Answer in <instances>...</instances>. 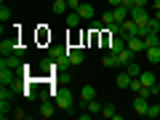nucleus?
<instances>
[{"instance_id": "1", "label": "nucleus", "mask_w": 160, "mask_h": 120, "mask_svg": "<svg viewBox=\"0 0 160 120\" xmlns=\"http://www.w3.org/2000/svg\"><path fill=\"white\" fill-rule=\"evenodd\" d=\"M72 104H75V96H72V91H67V88H59V91H56V107L72 115Z\"/></svg>"}, {"instance_id": "2", "label": "nucleus", "mask_w": 160, "mask_h": 120, "mask_svg": "<svg viewBox=\"0 0 160 120\" xmlns=\"http://www.w3.org/2000/svg\"><path fill=\"white\" fill-rule=\"evenodd\" d=\"M131 19L139 24V27H147L152 16H149V11H147L144 6H131Z\"/></svg>"}, {"instance_id": "3", "label": "nucleus", "mask_w": 160, "mask_h": 120, "mask_svg": "<svg viewBox=\"0 0 160 120\" xmlns=\"http://www.w3.org/2000/svg\"><path fill=\"white\" fill-rule=\"evenodd\" d=\"M16 80H19L16 69H11V67H0V86H13Z\"/></svg>"}, {"instance_id": "4", "label": "nucleus", "mask_w": 160, "mask_h": 120, "mask_svg": "<svg viewBox=\"0 0 160 120\" xmlns=\"http://www.w3.org/2000/svg\"><path fill=\"white\" fill-rule=\"evenodd\" d=\"M67 59H69V64H83L86 62V51L83 48H78V46H69V51H67Z\"/></svg>"}, {"instance_id": "5", "label": "nucleus", "mask_w": 160, "mask_h": 120, "mask_svg": "<svg viewBox=\"0 0 160 120\" xmlns=\"http://www.w3.org/2000/svg\"><path fill=\"white\" fill-rule=\"evenodd\" d=\"M0 67H11V69H22V56L19 53H11V56H3L0 59Z\"/></svg>"}, {"instance_id": "6", "label": "nucleus", "mask_w": 160, "mask_h": 120, "mask_svg": "<svg viewBox=\"0 0 160 120\" xmlns=\"http://www.w3.org/2000/svg\"><path fill=\"white\" fill-rule=\"evenodd\" d=\"M147 109H149L147 96H139L136 93V99H133V115H147Z\"/></svg>"}, {"instance_id": "7", "label": "nucleus", "mask_w": 160, "mask_h": 120, "mask_svg": "<svg viewBox=\"0 0 160 120\" xmlns=\"http://www.w3.org/2000/svg\"><path fill=\"white\" fill-rule=\"evenodd\" d=\"M128 40L123 38V35H115V38H109V53H120L123 48H126Z\"/></svg>"}, {"instance_id": "8", "label": "nucleus", "mask_w": 160, "mask_h": 120, "mask_svg": "<svg viewBox=\"0 0 160 120\" xmlns=\"http://www.w3.org/2000/svg\"><path fill=\"white\" fill-rule=\"evenodd\" d=\"M112 16H115V22H118V24H123L128 16H131V8H128V6H115L112 8Z\"/></svg>"}, {"instance_id": "9", "label": "nucleus", "mask_w": 160, "mask_h": 120, "mask_svg": "<svg viewBox=\"0 0 160 120\" xmlns=\"http://www.w3.org/2000/svg\"><path fill=\"white\" fill-rule=\"evenodd\" d=\"M115 56H118V67H126L128 62H133V56H136V53H133L131 48L126 46V48H123V51H120V53H115Z\"/></svg>"}, {"instance_id": "10", "label": "nucleus", "mask_w": 160, "mask_h": 120, "mask_svg": "<svg viewBox=\"0 0 160 120\" xmlns=\"http://www.w3.org/2000/svg\"><path fill=\"white\" fill-rule=\"evenodd\" d=\"M139 80H142V86H144V88H155V86H158V80H155V72H149V69H142Z\"/></svg>"}, {"instance_id": "11", "label": "nucleus", "mask_w": 160, "mask_h": 120, "mask_svg": "<svg viewBox=\"0 0 160 120\" xmlns=\"http://www.w3.org/2000/svg\"><path fill=\"white\" fill-rule=\"evenodd\" d=\"M93 99H96V88H93V86H83V88H80V102H83V104L93 102Z\"/></svg>"}, {"instance_id": "12", "label": "nucleus", "mask_w": 160, "mask_h": 120, "mask_svg": "<svg viewBox=\"0 0 160 120\" xmlns=\"http://www.w3.org/2000/svg\"><path fill=\"white\" fill-rule=\"evenodd\" d=\"M128 48H131L133 53H142V51H147V46H144V38H128V43H126Z\"/></svg>"}, {"instance_id": "13", "label": "nucleus", "mask_w": 160, "mask_h": 120, "mask_svg": "<svg viewBox=\"0 0 160 120\" xmlns=\"http://www.w3.org/2000/svg\"><path fill=\"white\" fill-rule=\"evenodd\" d=\"M78 13L83 16V22H93V6L91 3H83V6L78 8Z\"/></svg>"}, {"instance_id": "14", "label": "nucleus", "mask_w": 160, "mask_h": 120, "mask_svg": "<svg viewBox=\"0 0 160 120\" xmlns=\"http://www.w3.org/2000/svg\"><path fill=\"white\" fill-rule=\"evenodd\" d=\"M80 22H83V16H80L78 11H67V27H69V29L80 27Z\"/></svg>"}, {"instance_id": "15", "label": "nucleus", "mask_w": 160, "mask_h": 120, "mask_svg": "<svg viewBox=\"0 0 160 120\" xmlns=\"http://www.w3.org/2000/svg\"><path fill=\"white\" fill-rule=\"evenodd\" d=\"M53 107H56V102H40V118H53V115H56V112H53Z\"/></svg>"}, {"instance_id": "16", "label": "nucleus", "mask_w": 160, "mask_h": 120, "mask_svg": "<svg viewBox=\"0 0 160 120\" xmlns=\"http://www.w3.org/2000/svg\"><path fill=\"white\" fill-rule=\"evenodd\" d=\"M13 96H16L13 86H0V102H13Z\"/></svg>"}, {"instance_id": "17", "label": "nucleus", "mask_w": 160, "mask_h": 120, "mask_svg": "<svg viewBox=\"0 0 160 120\" xmlns=\"http://www.w3.org/2000/svg\"><path fill=\"white\" fill-rule=\"evenodd\" d=\"M131 80H133V78L126 72V69H123V72L118 75V80H115V83H118V88H131Z\"/></svg>"}, {"instance_id": "18", "label": "nucleus", "mask_w": 160, "mask_h": 120, "mask_svg": "<svg viewBox=\"0 0 160 120\" xmlns=\"http://www.w3.org/2000/svg\"><path fill=\"white\" fill-rule=\"evenodd\" d=\"M147 59H149V64H160V46H152V48H147Z\"/></svg>"}, {"instance_id": "19", "label": "nucleus", "mask_w": 160, "mask_h": 120, "mask_svg": "<svg viewBox=\"0 0 160 120\" xmlns=\"http://www.w3.org/2000/svg\"><path fill=\"white\" fill-rule=\"evenodd\" d=\"M123 69H126V72L131 75V78H139V75H142V67H139L136 62H128V64H126V67H123Z\"/></svg>"}, {"instance_id": "20", "label": "nucleus", "mask_w": 160, "mask_h": 120, "mask_svg": "<svg viewBox=\"0 0 160 120\" xmlns=\"http://www.w3.org/2000/svg\"><path fill=\"white\" fill-rule=\"evenodd\" d=\"M69 6H67V0H53V13H67Z\"/></svg>"}, {"instance_id": "21", "label": "nucleus", "mask_w": 160, "mask_h": 120, "mask_svg": "<svg viewBox=\"0 0 160 120\" xmlns=\"http://www.w3.org/2000/svg\"><path fill=\"white\" fill-rule=\"evenodd\" d=\"M102 64L104 67H118V56H115V53H107V56L102 59Z\"/></svg>"}, {"instance_id": "22", "label": "nucleus", "mask_w": 160, "mask_h": 120, "mask_svg": "<svg viewBox=\"0 0 160 120\" xmlns=\"http://www.w3.org/2000/svg\"><path fill=\"white\" fill-rule=\"evenodd\" d=\"M102 115H104V118H118V112H115V107H112V104H104V107H102Z\"/></svg>"}, {"instance_id": "23", "label": "nucleus", "mask_w": 160, "mask_h": 120, "mask_svg": "<svg viewBox=\"0 0 160 120\" xmlns=\"http://www.w3.org/2000/svg\"><path fill=\"white\" fill-rule=\"evenodd\" d=\"M86 109H88L91 115H93V112H99V115H102V104H99L96 99H93V102H88V104H86Z\"/></svg>"}, {"instance_id": "24", "label": "nucleus", "mask_w": 160, "mask_h": 120, "mask_svg": "<svg viewBox=\"0 0 160 120\" xmlns=\"http://www.w3.org/2000/svg\"><path fill=\"white\" fill-rule=\"evenodd\" d=\"M102 22H104V27H109V24L115 22V16H112V8H109V11H104V13H102Z\"/></svg>"}, {"instance_id": "25", "label": "nucleus", "mask_w": 160, "mask_h": 120, "mask_svg": "<svg viewBox=\"0 0 160 120\" xmlns=\"http://www.w3.org/2000/svg\"><path fill=\"white\" fill-rule=\"evenodd\" d=\"M147 118H160V104H149V109H147Z\"/></svg>"}, {"instance_id": "26", "label": "nucleus", "mask_w": 160, "mask_h": 120, "mask_svg": "<svg viewBox=\"0 0 160 120\" xmlns=\"http://www.w3.org/2000/svg\"><path fill=\"white\" fill-rule=\"evenodd\" d=\"M67 6H69V11H78L83 3H80V0H67Z\"/></svg>"}, {"instance_id": "27", "label": "nucleus", "mask_w": 160, "mask_h": 120, "mask_svg": "<svg viewBox=\"0 0 160 120\" xmlns=\"http://www.w3.org/2000/svg\"><path fill=\"white\" fill-rule=\"evenodd\" d=\"M8 16H11V11H8V8H6V6H3V8H0V19H3V24H6V22H8Z\"/></svg>"}, {"instance_id": "28", "label": "nucleus", "mask_w": 160, "mask_h": 120, "mask_svg": "<svg viewBox=\"0 0 160 120\" xmlns=\"http://www.w3.org/2000/svg\"><path fill=\"white\" fill-rule=\"evenodd\" d=\"M147 3L149 0H133V6H144V8H147Z\"/></svg>"}, {"instance_id": "29", "label": "nucleus", "mask_w": 160, "mask_h": 120, "mask_svg": "<svg viewBox=\"0 0 160 120\" xmlns=\"http://www.w3.org/2000/svg\"><path fill=\"white\" fill-rule=\"evenodd\" d=\"M107 3H109L112 8H115V6H123V0H107Z\"/></svg>"}, {"instance_id": "30", "label": "nucleus", "mask_w": 160, "mask_h": 120, "mask_svg": "<svg viewBox=\"0 0 160 120\" xmlns=\"http://www.w3.org/2000/svg\"><path fill=\"white\" fill-rule=\"evenodd\" d=\"M155 19H158V22H160V8H155Z\"/></svg>"}, {"instance_id": "31", "label": "nucleus", "mask_w": 160, "mask_h": 120, "mask_svg": "<svg viewBox=\"0 0 160 120\" xmlns=\"http://www.w3.org/2000/svg\"><path fill=\"white\" fill-rule=\"evenodd\" d=\"M155 93H158V96H160V80H158V86H155Z\"/></svg>"}, {"instance_id": "32", "label": "nucleus", "mask_w": 160, "mask_h": 120, "mask_svg": "<svg viewBox=\"0 0 160 120\" xmlns=\"http://www.w3.org/2000/svg\"><path fill=\"white\" fill-rule=\"evenodd\" d=\"M155 8H160V0H155Z\"/></svg>"}, {"instance_id": "33", "label": "nucleus", "mask_w": 160, "mask_h": 120, "mask_svg": "<svg viewBox=\"0 0 160 120\" xmlns=\"http://www.w3.org/2000/svg\"><path fill=\"white\" fill-rule=\"evenodd\" d=\"M123 3H126V0H123Z\"/></svg>"}]
</instances>
